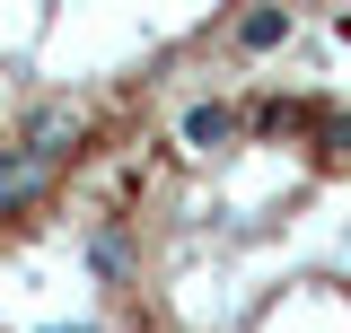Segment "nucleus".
Instances as JSON below:
<instances>
[{
  "label": "nucleus",
  "instance_id": "obj_2",
  "mask_svg": "<svg viewBox=\"0 0 351 333\" xmlns=\"http://www.w3.org/2000/svg\"><path fill=\"white\" fill-rule=\"evenodd\" d=\"M80 132H88V114L80 106H36V114H27V132H18V140H27V149H36V158H71V149H80Z\"/></svg>",
  "mask_w": 351,
  "mask_h": 333
},
{
  "label": "nucleus",
  "instance_id": "obj_4",
  "mask_svg": "<svg viewBox=\"0 0 351 333\" xmlns=\"http://www.w3.org/2000/svg\"><path fill=\"white\" fill-rule=\"evenodd\" d=\"M272 44H290V9H272V0H255V9L237 18V53H272Z\"/></svg>",
  "mask_w": 351,
  "mask_h": 333
},
{
  "label": "nucleus",
  "instance_id": "obj_1",
  "mask_svg": "<svg viewBox=\"0 0 351 333\" xmlns=\"http://www.w3.org/2000/svg\"><path fill=\"white\" fill-rule=\"evenodd\" d=\"M53 175H62L53 158H36L27 140H9V149H0V219H9V210H27V202H44V193H53Z\"/></svg>",
  "mask_w": 351,
  "mask_h": 333
},
{
  "label": "nucleus",
  "instance_id": "obj_5",
  "mask_svg": "<svg viewBox=\"0 0 351 333\" xmlns=\"http://www.w3.org/2000/svg\"><path fill=\"white\" fill-rule=\"evenodd\" d=\"M88 272H97V281H123L132 272V237L123 228H97V237H88Z\"/></svg>",
  "mask_w": 351,
  "mask_h": 333
},
{
  "label": "nucleus",
  "instance_id": "obj_7",
  "mask_svg": "<svg viewBox=\"0 0 351 333\" xmlns=\"http://www.w3.org/2000/svg\"><path fill=\"white\" fill-rule=\"evenodd\" d=\"M325 149H343V158H351V114H334V123H325Z\"/></svg>",
  "mask_w": 351,
  "mask_h": 333
},
{
  "label": "nucleus",
  "instance_id": "obj_3",
  "mask_svg": "<svg viewBox=\"0 0 351 333\" xmlns=\"http://www.w3.org/2000/svg\"><path fill=\"white\" fill-rule=\"evenodd\" d=\"M237 132H246V114L211 97V106H193V114H184V149H228Z\"/></svg>",
  "mask_w": 351,
  "mask_h": 333
},
{
  "label": "nucleus",
  "instance_id": "obj_6",
  "mask_svg": "<svg viewBox=\"0 0 351 333\" xmlns=\"http://www.w3.org/2000/svg\"><path fill=\"white\" fill-rule=\"evenodd\" d=\"M246 123H255V132H299L307 114H299V106H281V97H272V106H255V114H246Z\"/></svg>",
  "mask_w": 351,
  "mask_h": 333
}]
</instances>
